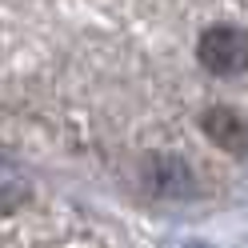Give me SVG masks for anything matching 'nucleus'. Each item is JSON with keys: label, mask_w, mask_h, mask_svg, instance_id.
<instances>
[{"label": "nucleus", "mask_w": 248, "mask_h": 248, "mask_svg": "<svg viewBox=\"0 0 248 248\" xmlns=\"http://www.w3.org/2000/svg\"><path fill=\"white\" fill-rule=\"evenodd\" d=\"M196 56L212 76H236L248 68V32L236 24H216L200 36Z\"/></svg>", "instance_id": "obj_1"}, {"label": "nucleus", "mask_w": 248, "mask_h": 248, "mask_svg": "<svg viewBox=\"0 0 248 248\" xmlns=\"http://www.w3.org/2000/svg\"><path fill=\"white\" fill-rule=\"evenodd\" d=\"M140 176H144V188L152 196H164V200H184V196L196 192V176H192L188 160L172 156V152H156V156H148Z\"/></svg>", "instance_id": "obj_2"}, {"label": "nucleus", "mask_w": 248, "mask_h": 248, "mask_svg": "<svg viewBox=\"0 0 248 248\" xmlns=\"http://www.w3.org/2000/svg\"><path fill=\"white\" fill-rule=\"evenodd\" d=\"M204 132H208V140L216 148L232 152V156H244L248 152V120L236 112V108H224V104L208 108L204 112Z\"/></svg>", "instance_id": "obj_3"}, {"label": "nucleus", "mask_w": 248, "mask_h": 248, "mask_svg": "<svg viewBox=\"0 0 248 248\" xmlns=\"http://www.w3.org/2000/svg\"><path fill=\"white\" fill-rule=\"evenodd\" d=\"M24 200H28V184H24L16 172L0 168V212H12V208H20Z\"/></svg>", "instance_id": "obj_4"}]
</instances>
